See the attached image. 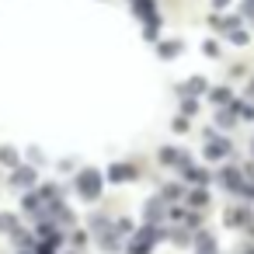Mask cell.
Listing matches in <instances>:
<instances>
[{"mask_svg": "<svg viewBox=\"0 0 254 254\" xmlns=\"http://www.w3.org/2000/svg\"><path fill=\"white\" fill-rule=\"evenodd\" d=\"M77 188H80L84 198H98V195H101V174L91 171V167L80 171V174H77Z\"/></svg>", "mask_w": 254, "mask_h": 254, "instance_id": "1", "label": "cell"}, {"mask_svg": "<svg viewBox=\"0 0 254 254\" xmlns=\"http://www.w3.org/2000/svg\"><path fill=\"white\" fill-rule=\"evenodd\" d=\"M160 164H167V167H174V164L188 167V153H185V150H174V146H164V150H160Z\"/></svg>", "mask_w": 254, "mask_h": 254, "instance_id": "2", "label": "cell"}, {"mask_svg": "<svg viewBox=\"0 0 254 254\" xmlns=\"http://www.w3.org/2000/svg\"><path fill=\"white\" fill-rule=\"evenodd\" d=\"M205 153H209V157H226V153H230V143H226V139H216V136L209 132V150H205Z\"/></svg>", "mask_w": 254, "mask_h": 254, "instance_id": "3", "label": "cell"}, {"mask_svg": "<svg viewBox=\"0 0 254 254\" xmlns=\"http://www.w3.org/2000/svg\"><path fill=\"white\" fill-rule=\"evenodd\" d=\"M132 174H136V171H132L129 164H115V167L108 171V178H112V181H126V178H132Z\"/></svg>", "mask_w": 254, "mask_h": 254, "instance_id": "4", "label": "cell"}, {"mask_svg": "<svg viewBox=\"0 0 254 254\" xmlns=\"http://www.w3.org/2000/svg\"><path fill=\"white\" fill-rule=\"evenodd\" d=\"M219 178H223V185H230V191H240V174H237L233 167H223Z\"/></svg>", "mask_w": 254, "mask_h": 254, "instance_id": "5", "label": "cell"}, {"mask_svg": "<svg viewBox=\"0 0 254 254\" xmlns=\"http://www.w3.org/2000/svg\"><path fill=\"white\" fill-rule=\"evenodd\" d=\"M178 53H181V42H160V56L164 60H174Z\"/></svg>", "mask_w": 254, "mask_h": 254, "instance_id": "6", "label": "cell"}, {"mask_svg": "<svg viewBox=\"0 0 254 254\" xmlns=\"http://www.w3.org/2000/svg\"><path fill=\"white\" fill-rule=\"evenodd\" d=\"M0 164H7V167H14V164H18V153H14L11 146H4V150H0Z\"/></svg>", "mask_w": 254, "mask_h": 254, "instance_id": "7", "label": "cell"}, {"mask_svg": "<svg viewBox=\"0 0 254 254\" xmlns=\"http://www.w3.org/2000/svg\"><path fill=\"white\" fill-rule=\"evenodd\" d=\"M143 39H157V18H146V25H143Z\"/></svg>", "mask_w": 254, "mask_h": 254, "instance_id": "8", "label": "cell"}, {"mask_svg": "<svg viewBox=\"0 0 254 254\" xmlns=\"http://www.w3.org/2000/svg\"><path fill=\"white\" fill-rule=\"evenodd\" d=\"M185 91H188V94H202V91H205V80H198V77H195V80H188V84H185Z\"/></svg>", "mask_w": 254, "mask_h": 254, "instance_id": "9", "label": "cell"}, {"mask_svg": "<svg viewBox=\"0 0 254 254\" xmlns=\"http://www.w3.org/2000/svg\"><path fill=\"white\" fill-rule=\"evenodd\" d=\"M132 7L139 14H153V0H132Z\"/></svg>", "mask_w": 254, "mask_h": 254, "instance_id": "10", "label": "cell"}, {"mask_svg": "<svg viewBox=\"0 0 254 254\" xmlns=\"http://www.w3.org/2000/svg\"><path fill=\"white\" fill-rule=\"evenodd\" d=\"M181 112H185V115H195V112H198V101H195V98H185V101H181Z\"/></svg>", "mask_w": 254, "mask_h": 254, "instance_id": "11", "label": "cell"}, {"mask_svg": "<svg viewBox=\"0 0 254 254\" xmlns=\"http://www.w3.org/2000/svg\"><path fill=\"white\" fill-rule=\"evenodd\" d=\"M244 216H247L244 209H230V212H226V223H230V226H233V223H244Z\"/></svg>", "mask_w": 254, "mask_h": 254, "instance_id": "12", "label": "cell"}, {"mask_svg": "<svg viewBox=\"0 0 254 254\" xmlns=\"http://www.w3.org/2000/svg\"><path fill=\"white\" fill-rule=\"evenodd\" d=\"M32 178H35L32 171H18V174H14V185H32Z\"/></svg>", "mask_w": 254, "mask_h": 254, "instance_id": "13", "label": "cell"}, {"mask_svg": "<svg viewBox=\"0 0 254 254\" xmlns=\"http://www.w3.org/2000/svg\"><path fill=\"white\" fill-rule=\"evenodd\" d=\"M212 101H230V91H226V87H216V91H212Z\"/></svg>", "mask_w": 254, "mask_h": 254, "instance_id": "14", "label": "cell"}, {"mask_svg": "<svg viewBox=\"0 0 254 254\" xmlns=\"http://www.w3.org/2000/svg\"><path fill=\"white\" fill-rule=\"evenodd\" d=\"M237 115H233V108H226V112H219V126H230Z\"/></svg>", "mask_w": 254, "mask_h": 254, "instance_id": "15", "label": "cell"}, {"mask_svg": "<svg viewBox=\"0 0 254 254\" xmlns=\"http://www.w3.org/2000/svg\"><path fill=\"white\" fill-rule=\"evenodd\" d=\"M205 202H209L205 191H191V205H205Z\"/></svg>", "mask_w": 254, "mask_h": 254, "instance_id": "16", "label": "cell"}, {"mask_svg": "<svg viewBox=\"0 0 254 254\" xmlns=\"http://www.w3.org/2000/svg\"><path fill=\"white\" fill-rule=\"evenodd\" d=\"M230 39H233L237 46H244V42H247V32H230Z\"/></svg>", "mask_w": 254, "mask_h": 254, "instance_id": "17", "label": "cell"}, {"mask_svg": "<svg viewBox=\"0 0 254 254\" xmlns=\"http://www.w3.org/2000/svg\"><path fill=\"white\" fill-rule=\"evenodd\" d=\"M251 91H254V84H251Z\"/></svg>", "mask_w": 254, "mask_h": 254, "instance_id": "18", "label": "cell"}]
</instances>
